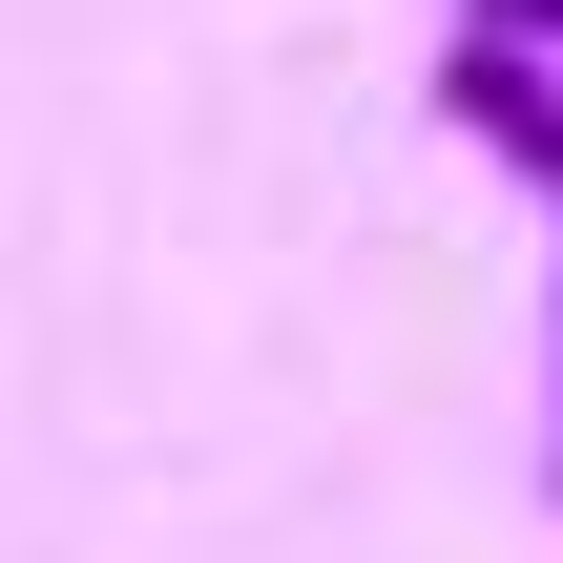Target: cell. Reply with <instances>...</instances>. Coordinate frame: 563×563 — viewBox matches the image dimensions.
<instances>
[{"instance_id": "1", "label": "cell", "mask_w": 563, "mask_h": 563, "mask_svg": "<svg viewBox=\"0 0 563 563\" xmlns=\"http://www.w3.org/2000/svg\"><path fill=\"white\" fill-rule=\"evenodd\" d=\"M439 125L501 146V167L543 188V251H563V63H522V42H439ZM543 481H563V292H543Z\"/></svg>"}, {"instance_id": "2", "label": "cell", "mask_w": 563, "mask_h": 563, "mask_svg": "<svg viewBox=\"0 0 563 563\" xmlns=\"http://www.w3.org/2000/svg\"><path fill=\"white\" fill-rule=\"evenodd\" d=\"M460 42H522V63H563V0H460Z\"/></svg>"}]
</instances>
